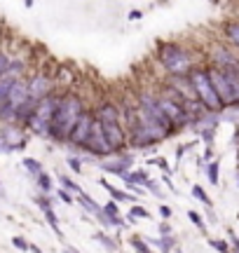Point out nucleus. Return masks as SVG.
I'll return each mask as SVG.
<instances>
[{"instance_id":"28","label":"nucleus","mask_w":239,"mask_h":253,"mask_svg":"<svg viewBox=\"0 0 239 253\" xmlns=\"http://www.w3.org/2000/svg\"><path fill=\"white\" fill-rule=\"evenodd\" d=\"M21 164H24V169H26V171L31 173L33 178H35L38 173L45 171V169H42V164H40L38 160H33V157H24V162H21Z\"/></svg>"},{"instance_id":"32","label":"nucleus","mask_w":239,"mask_h":253,"mask_svg":"<svg viewBox=\"0 0 239 253\" xmlns=\"http://www.w3.org/2000/svg\"><path fill=\"white\" fill-rule=\"evenodd\" d=\"M188 218H190V223L197 227V230L206 232V223H204V218H202V216H199L197 211H188Z\"/></svg>"},{"instance_id":"26","label":"nucleus","mask_w":239,"mask_h":253,"mask_svg":"<svg viewBox=\"0 0 239 253\" xmlns=\"http://www.w3.org/2000/svg\"><path fill=\"white\" fill-rule=\"evenodd\" d=\"M218 176H221V162L211 160L206 164V178H209L211 186H218Z\"/></svg>"},{"instance_id":"47","label":"nucleus","mask_w":239,"mask_h":253,"mask_svg":"<svg viewBox=\"0 0 239 253\" xmlns=\"http://www.w3.org/2000/svg\"><path fill=\"white\" fill-rule=\"evenodd\" d=\"M28 253H45V251H42L40 246H35V244H31V251H28Z\"/></svg>"},{"instance_id":"18","label":"nucleus","mask_w":239,"mask_h":253,"mask_svg":"<svg viewBox=\"0 0 239 253\" xmlns=\"http://www.w3.org/2000/svg\"><path fill=\"white\" fill-rule=\"evenodd\" d=\"M101 186L108 190V195L113 197V202H129V204L134 206V204H136V200H138L136 195L127 192V190H120V187H115L113 183H110V181H106V178H101Z\"/></svg>"},{"instance_id":"41","label":"nucleus","mask_w":239,"mask_h":253,"mask_svg":"<svg viewBox=\"0 0 239 253\" xmlns=\"http://www.w3.org/2000/svg\"><path fill=\"white\" fill-rule=\"evenodd\" d=\"M10 61H12V59H10L7 54L0 52V78L5 75V70H7V66H10Z\"/></svg>"},{"instance_id":"15","label":"nucleus","mask_w":239,"mask_h":253,"mask_svg":"<svg viewBox=\"0 0 239 253\" xmlns=\"http://www.w3.org/2000/svg\"><path fill=\"white\" fill-rule=\"evenodd\" d=\"M24 68H26V64H24V61H19V59L10 61V66H7V70H5V75L0 78V103H2V101H5V96L10 94V89L14 87V82L21 80Z\"/></svg>"},{"instance_id":"7","label":"nucleus","mask_w":239,"mask_h":253,"mask_svg":"<svg viewBox=\"0 0 239 253\" xmlns=\"http://www.w3.org/2000/svg\"><path fill=\"white\" fill-rule=\"evenodd\" d=\"M26 143H28V138L24 136L21 127H17V124L0 127V155L21 152V150H26Z\"/></svg>"},{"instance_id":"17","label":"nucleus","mask_w":239,"mask_h":253,"mask_svg":"<svg viewBox=\"0 0 239 253\" xmlns=\"http://www.w3.org/2000/svg\"><path fill=\"white\" fill-rule=\"evenodd\" d=\"M94 120L99 124H110V122H122L120 120V106L113 101H101L99 106L92 110Z\"/></svg>"},{"instance_id":"36","label":"nucleus","mask_w":239,"mask_h":253,"mask_svg":"<svg viewBox=\"0 0 239 253\" xmlns=\"http://www.w3.org/2000/svg\"><path fill=\"white\" fill-rule=\"evenodd\" d=\"M35 204H38L40 211H47V209H52V200H50L47 195H38V197H35Z\"/></svg>"},{"instance_id":"39","label":"nucleus","mask_w":239,"mask_h":253,"mask_svg":"<svg viewBox=\"0 0 239 253\" xmlns=\"http://www.w3.org/2000/svg\"><path fill=\"white\" fill-rule=\"evenodd\" d=\"M143 190H148V192H153L155 197H162V190H159V186L155 183V181H153V178H150V181H148L146 186H143Z\"/></svg>"},{"instance_id":"6","label":"nucleus","mask_w":239,"mask_h":253,"mask_svg":"<svg viewBox=\"0 0 239 253\" xmlns=\"http://www.w3.org/2000/svg\"><path fill=\"white\" fill-rule=\"evenodd\" d=\"M26 101H28L26 80H17L14 82V87L10 89V94L5 96V101L0 103V122H2V127L17 122V113H19V108L24 106Z\"/></svg>"},{"instance_id":"50","label":"nucleus","mask_w":239,"mask_h":253,"mask_svg":"<svg viewBox=\"0 0 239 253\" xmlns=\"http://www.w3.org/2000/svg\"><path fill=\"white\" fill-rule=\"evenodd\" d=\"M176 253H183V251H181V249H176Z\"/></svg>"},{"instance_id":"8","label":"nucleus","mask_w":239,"mask_h":253,"mask_svg":"<svg viewBox=\"0 0 239 253\" xmlns=\"http://www.w3.org/2000/svg\"><path fill=\"white\" fill-rule=\"evenodd\" d=\"M206 73H209V80H211V84H213V92H216V96H218L223 110L237 106L235 94H232V87H230V82H227L225 73H223L221 68H213V66H206Z\"/></svg>"},{"instance_id":"14","label":"nucleus","mask_w":239,"mask_h":253,"mask_svg":"<svg viewBox=\"0 0 239 253\" xmlns=\"http://www.w3.org/2000/svg\"><path fill=\"white\" fill-rule=\"evenodd\" d=\"M211 61H213V68H221V70H239V56L232 50L223 47V45H213Z\"/></svg>"},{"instance_id":"1","label":"nucleus","mask_w":239,"mask_h":253,"mask_svg":"<svg viewBox=\"0 0 239 253\" xmlns=\"http://www.w3.org/2000/svg\"><path fill=\"white\" fill-rule=\"evenodd\" d=\"M85 110H87L85 99L80 94L70 92V89L61 94V101H59V106L54 110V118L50 122V138L56 143H66L68 146V138H70V134H73Z\"/></svg>"},{"instance_id":"23","label":"nucleus","mask_w":239,"mask_h":253,"mask_svg":"<svg viewBox=\"0 0 239 253\" xmlns=\"http://www.w3.org/2000/svg\"><path fill=\"white\" fill-rule=\"evenodd\" d=\"M35 183H38L40 195H47V192H52V187H54V183H52V176H50V173H47V171L38 173V176H35Z\"/></svg>"},{"instance_id":"42","label":"nucleus","mask_w":239,"mask_h":253,"mask_svg":"<svg viewBox=\"0 0 239 253\" xmlns=\"http://www.w3.org/2000/svg\"><path fill=\"white\" fill-rule=\"evenodd\" d=\"M171 206H167V204H162V206H159V216H162V218H164V220H169V218H171Z\"/></svg>"},{"instance_id":"16","label":"nucleus","mask_w":239,"mask_h":253,"mask_svg":"<svg viewBox=\"0 0 239 253\" xmlns=\"http://www.w3.org/2000/svg\"><path fill=\"white\" fill-rule=\"evenodd\" d=\"M75 202H78L80 206H82L85 211L89 213V216H94V220H96L99 225L103 227V230H113V227H110V223H108L106 213H103V206H101V204H99L96 200H92V197H89L87 192L78 195V197H75Z\"/></svg>"},{"instance_id":"27","label":"nucleus","mask_w":239,"mask_h":253,"mask_svg":"<svg viewBox=\"0 0 239 253\" xmlns=\"http://www.w3.org/2000/svg\"><path fill=\"white\" fill-rule=\"evenodd\" d=\"M129 244H132V249L136 253H153L150 251V246L146 244V239H143L141 235H132V237H129Z\"/></svg>"},{"instance_id":"5","label":"nucleus","mask_w":239,"mask_h":253,"mask_svg":"<svg viewBox=\"0 0 239 253\" xmlns=\"http://www.w3.org/2000/svg\"><path fill=\"white\" fill-rule=\"evenodd\" d=\"M59 101H61V94H50L47 99H42L35 108V113H33V118L28 122V129L40 136V138H50V122L54 118V110L59 106Z\"/></svg>"},{"instance_id":"44","label":"nucleus","mask_w":239,"mask_h":253,"mask_svg":"<svg viewBox=\"0 0 239 253\" xmlns=\"http://www.w3.org/2000/svg\"><path fill=\"white\" fill-rule=\"evenodd\" d=\"M124 186L129 187V192H136V195H143V187H138V186H132V183H124Z\"/></svg>"},{"instance_id":"37","label":"nucleus","mask_w":239,"mask_h":253,"mask_svg":"<svg viewBox=\"0 0 239 253\" xmlns=\"http://www.w3.org/2000/svg\"><path fill=\"white\" fill-rule=\"evenodd\" d=\"M56 195H59V200L64 202V204H68V206H70V204H75V197H73L70 192H66L64 187H59V190H56Z\"/></svg>"},{"instance_id":"3","label":"nucleus","mask_w":239,"mask_h":253,"mask_svg":"<svg viewBox=\"0 0 239 253\" xmlns=\"http://www.w3.org/2000/svg\"><path fill=\"white\" fill-rule=\"evenodd\" d=\"M157 64L167 78H188V73L197 66L192 52L178 42H162L157 47Z\"/></svg>"},{"instance_id":"12","label":"nucleus","mask_w":239,"mask_h":253,"mask_svg":"<svg viewBox=\"0 0 239 253\" xmlns=\"http://www.w3.org/2000/svg\"><path fill=\"white\" fill-rule=\"evenodd\" d=\"M99 169L103 173H113V176H124L134 169V155L132 152H122V155H113L103 162H96Z\"/></svg>"},{"instance_id":"33","label":"nucleus","mask_w":239,"mask_h":253,"mask_svg":"<svg viewBox=\"0 0 239 253\" xmlns=\"http://www.w3.org/2000/svg\"><path fill=\"white\" fill-rule=\"evenodd\" d=\"M150 164L159 167V169L164 171V176H171V167H169V162L164 160V157H155V160H150Z\"/></svg>"},{"instance_id":"30","label":"nucleus","mask_w":239,"mask_h":253,"mask_svg":"<svg viewBox=\"0 0 239 253\" xmlns=\"http://www.w3.org/2000/svg\"><path fill=\"white\" fill-rule=\"evenodd\" d=\"M192 197L202 202V204H204L206 209H211V197L206 195V190H204L202 186H192Z\"/></svg>"},{"instance_id":"10","label":"nucleus","mask_w":239,"mask_h":253,"mask_svg":"<svg viewBox=\"0 0 239 253\" xmlns=\"http://www.w3.org/2000/svg\"><path fill=\"white\" fill-rule=\"evenodd\" d=\"M101 132L106 136L108 146L113 148L115 155H122L127 152L129 148V136H127V129L122 127V122H110V124H101Z\"/></svg>"},{"instance_id":"49","label":"nucleus","mask_w":239,"mask_h":253,"mask_svg":"<svg viewBox=\"0 0 239 253\" xmlns=\"http://www.w3.org/2000/svg\"><path fill=\"white\" fill-rule=\"evenodd\" d=\"M0 200H5V187H2V183H0Z\"/></svg>"},{"instance_id":"13","label":"nucleus","mask_w":239,"mask_h":253,"mask_svg":"<svg viewBox=\"0 0 239 253\" xmlns=\"http://www.w3.org/2000/svg\"><path fill=\"white\" fill-rule=\"evenodd\" d=\"M96 124V120H94L92 110H85L82 113V118L78 120V124H75V129H73V134H70V138H68V146L73 148H85V143H87V138H89V134H92V127Z\"/></svg>"},{"instance_id":"2","label":"nucleus","mask_w":239,"mask_h":253,"mask_svg":"<svg viewBox=\"0 0 239 253\" xmlns=\"http://www.w3.org/2000/svg\"><path fill=\"white\" fill-rule=\"evenodd\" d=\"M173 132L164 129L162 124H157L155 120H150L146 113H141L138 106L134 110V120L129 124V146L132 148H150V146H157L162 141H167Z\"/></svg>"},{"instance_id":"25","label":"nucleus","mask_w":239,"mask_h":253,"mask_svg":"<svg viewBox=\"0 0 239 253\" xmlns=\"http://www.w3.org/2000/svg\"><path fill=\"white\" fill-rule=\"evenodd\" d=\"M59 183H61V187H64L66 192H70L73 197H78V195H82V192H85V190H82V187H80L78 183L73 181V178H68V176H59Z\"/></svg>"},{"instance_id":"19","label":"nucleus","mask_w":239,"mask_h":253,"mask_svg":"<svg viewBox=\"0 0 239 253\" xmlns=\"http://www.w3.org/2000/svg\"><path fill=\"white\" fill-rule=\"evenodd\" d=\"M148 246H157L159 253H171L176 249V237H143Z\"/></svg>"},{"instance_id":"40","label":"nucleus","mask_w":239,"mask_h":253,"mask_svg":"<svg viewBox=\"0 0 239 253\" xmlns=\"http://www.w3.org/2000/svg\"><path fill=\"white\" fill-rule=\"evenodd\" d=\"M209 244H211L213 249H218L221 253H230V249H227V241H223V239H209Z\"/></svg>"},{"instance_id":"22","label":"nucleus","mask_w":239,"mask_h":253,"mask_svg":"<svg viewBox=\"0 0 239 253\" xmlns=\"http://www.w3.org/2000/svg\"><path fill=\"white\" fill-rule=\"evenodd\" d=\"M223 35H225L235 47H239V21H227L225 26H223Z\"/></svg>"},{"instance_id":"43","label":"nucleus","mask_w":239,"mask_h":253,"mask_svg":"<svg viewBox=\"0 0 239 253\" xmlns=\"http://www.w3.org/2000/svg\"><path fill=\"white\" fill-rule=\"evenodd\" d=\"M127 17H129V21H136V19H141V17H143V12H141V10H132Z\"/></svg>"},{"instance_id":"4","label":"nucleus","mask_w":239,"mask_h":253,"mask_svg":"<svg viewBox=\"0 0 239 253\" xmlns=\"http://www.w3.org/2000/svg\"><path fill=\"white\" fill-rule=\"evenodd\" d=\"M188 80H190V87H192V92L197 96L199 106L204 108L206 113H213V115H218L223 106H221V101H218V96L213 92V84L209 80V73H206V66H195L190 73H188Z\"/></svg>"},{"instance_id":"31","label":"nucleus","mask_w":239,"mask_h":253,"mask_svg":"<svg viewBox=\"0 0 239 253\" xmlns=\"http://www.w3.org/2000/svg\"><path fill=\"white\" fill-rule=\"evenodd\" d=\"M103 213H106V218H108V223H110V218H115V216H120V206H118V202H106L103 204Z\"/></svg>"},{"instance_id":"35","label":"nucleus","mask_w":239,"mask_h":253,"mask_svg":"<svg viewBox=\"0 0 239 253\" xmlns=\"http://www.w3.org/2000/svg\"><path fill=\"white\" fill-rule=\"evenodd\" d=\"M66 162H68V169H70V171H75V173L82 171V160H80L78 155H70Z\"/></svg>"},{"instance_id":"45","label":"nucleus","mask_w":239,"mask_h":253,"mask_svg":"<svg viewBox=\"0 0 239 253\" xmlns=\"http://www.w3.org/2000/svg\"><path fill=\"white\" fill-rule=\"evenodd\" d=\"M204 160H206V162L213 160V150H211V148H206V150H204Z\"/></svg>"},{"instance_id":"46","label":"nucleus","mask_w":239,"mask_h":253,"mask_svg":"<svg viewBox=\"0 0 239 253\" xmlns=\"http://www.w3.org/2000/svg\"><path fill=\"white\" fill-rule=\"evenodd\" d=\"M64 253H80V251L75 249V246H68L66 244V246H64Z\"/></svg>"},{"instance_id":"21","label":"nucleus","mask_w":239,"mask_h":253,"mask_svg":"<svg viewBox=\"0 0 239 253\" xmlns=\"http://www.w3.org/2000/svg\"><path fill=\"white\" fill-rule=\"evenodd\" d=\"M94 239L99 241L103 249H106L108 253H118V241L113 239V237H108L103 230H99V232H94Z\"/></svg>"},{"instance_id":"20","label":"nucleus","mask_w":239,"mask_h":253,"mask_svg":"<svg viewBox=\"0 0 239 253\" xmlns=\"http://www.w3.org/2000/svg\"><path fill=\"white\" fill-rule=\"evenodd\" d=\"M122 181H124V183H132V186L143 187L148 181H150V176H148L146 169H132L129 173H124V176H122Z\"/></svg>"},{"instance_id":"38","label":"nucleus","mask_w":239,"mask_h":253,"mask_svg":"<svg viewBox=\"0 0 239 253\" xmlns=\"http://www.w3.org/2000/svg\"><path fill=\"white\" fill-rule=\"evenodd\" d=\"M157 232H159V237H171V225H169V220H162L157 225Z\"/></svg>"},{"instance_id":"24","label":"nucleus","mask_w":239,"mask_h":253,"mask_svg":"<svg viewBox=\"0 0 239 253\" xmlns=\"http://www.w3.org/2000/svg\"><path fill=\"white\" fill-rule=\"evenodd\" d=\"M45 213V218H47V225L54 230V235H56V239H64L66 235L61 232V225H59V218H56V213H54V209H47V211H42Z\"/></svg>"},{"instance_id":"29","label":"nucleus","mask_w":239,"mask_h":253,"mask_svg":"<svg viewBox=\"0 0 239 253\" xmlns=\"http://www.w3.org/2000/svg\"><path fill=\"white\" fill-rule=\"evenodd\" d=\"M136 218H150V211H148L146 206H138V204H134L132 209H129V213H127V220H129V223H134Z\"/></svg>"},{"instance_id":"48","label":"nucleus","mask_w":239,"mask_h":253,"mask_svg":"<svg viewBox=\"0 0 239 253\" xmlns=\"http://www.w3.org/2000/svg\"><path fill=\"white\" fill-rule=\"evenodd\" d=\"M232 244H235V253H239V237L232 235Z\"/></svg>"},{"instance_id":"9","label":"nucleus","mask_w":239,"mask_h":253,"mask_svg":"<svg viewBox=\"0 0 239 253\" xmlns=\"http://www.w3.org/2000/svg\"><path fill=\"white\" fill-rule=\"evenodd\" d=\"M89 157H96V160H108V157H113L115 152H113V148L108 146L106 136L101 132V124L96 122L92 127V134H89V138H87V143L82 148Z\"/></svg>"},{"instance_id":"34","label":"nucleus","mask_w":239,"mask_h":253,"mask_svg":"<svg viewBox=\"0 0 239 253\" xmlns=\"http://www.w3.org/2000/svg\"><path fill=\"white\" fill-rule=\"evenodd\" d=\"M12 244L19 249V251H31V244H28V239H26V237H21V235L12 237Z\"/></svg>"},{"instance_id":"11","label":"nucleus","mask_w":239,"mask_h":253,"mask_svg":"<svg viewBox=\"0 0 239 253\" xmlns=\"http://www.w3.org/2000/svg\"><path fill=\"white\" fill-rule=\"evenodd\" d=\"M26 84H28V99L35 101V103H40L42 99L54 94V87H56L52 78H47L45 73H35L31 80H26Z\"/></svg>"}]
</instances>
